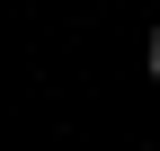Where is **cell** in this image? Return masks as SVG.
Returning a JSON list of instances; mask_svg holds the SVG:
<instances>
[{"label": "cell", "instance_id": "obj_2", "mask_svg": "<svg viewBox=\"0 0 160 151\" xmlns=\"http://www.w3.org/2000/svg\"><path fill=\"white\" fill-rule=\"evenodd\" d=\"M151 151H160V142H151Z\"/></svg>", "mask_w": 160, "mask_h": 151}, {"label": "cell", "instance_id": "obj_1", "mask_svg": "<svg viewBox=\"0 0 160 151\" xmlns=\"http://www.w3.org/2000/svg\"><path fill=\"white\" fill-rule=\"evenodd\" d=\"M142 71H151V80H160V27L142 36Z\"/></svg>", "mask_w": 160, "mask_h": 151}]
</instances>
